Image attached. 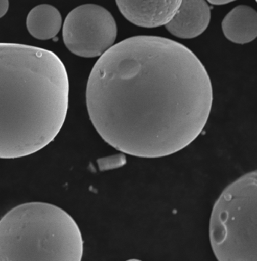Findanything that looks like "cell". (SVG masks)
Wrapping results in <instances>:
<instances>
[{
	"label": "cell",
	"instance_id": "obj_1",
	"mask_svg": "<svg viewBox=\"0 0 257 261\" xmlns=\"http://www.w3.org/2000/svg\"><path fill=\"white\" fill-rule=\"evenodd\" d=\"M210 77L191 50L171 39L128 38L96 62L86 104L101 138L124 154L164 158L182 151L205 127Z\"/></svg>",
	"mask_w": 257,
	"mask_h": 261
},
{
	"label": "cell",
	"instance_id": "obj_9",
	"mask_svg": "<svg viewBox=\"0 0 257 261\" xmlns=\"http://www.w3.org/2000/svg\"><path fill=\"white\" fill-rule=\"evenodd\" d=\"M62 16L55 6L42 4L31 9L27 17L28 31L35 39L49 40L59 33L62 27Z\"/></svg>",
	"mask_w": 257,
	"mask_h": 261
},
{
	"label": "cell",
	"instance_id": "obj_2",
	"mask_svg": "<svg viewBox=\"0 0 257 261\" xmlns=\"http://www.w3.org/2000/svg\"><path fill=\"white\" fill-rule=\"evenodd\" d=\"M69 79L50 50L0 43V158L29 156L47 146L66 120Z\"/></svg>",
	"mask_w": 257,
	"mask_h": 261
},
{
	"label": "cell",
	"instance_id": "obj_10",
	"mask_svg": "<svg viewBox=\"0 0 257 261\" xmlns=\"http://www.w3.org/2000/svg\"><path fill=\"white\" fill-rule=\"evenodd\" d=\"M9 8V0H0V18L7 13Z\"/></svg>",
	"mask_w": 257,
	"mask_h": 261
},
{
	"label": "cell",
	"instance_id": "obj_5",
	"mask_svg": "<svg viewBox=\"0 0 257 261\" xmlns=\"http://www.w3.org/2000/svg\"><path fill=\"white\" fill-rule=\"evenodd\" d=\"M116 36L113 16L98 5L78 6L68 14L63 23L65 45L71 53L82 58L104 55L113 45Z\"/></svg>",
	"mask_w": 257,
	"mask_h": 261
},
{
	"label": "cell",
	"instance_id": "obj_3",
	"mask_svg": "<svg viewBox=\"0 0 257 261\" xmlns=\"http://www.w3.org/2000/svg\"><path fill=\"white\" fill-rule=\"evenodd\" d=\"M83 240L74 218L52 204H21L0 220V261H79Z\"/></svg>",
	"mask_w": 257,
	"mask_h": 261
},
{
	"label": "cell",
	"instance_id": "obj_6",
	"mask_svg": "<svg viewBox=\"0 0 257 261\" xmlns=\"http://www.w3.org/2000/svg\"><path fill=\"white\" fill-rule=\"evenodd\" d=\"M122 15L145 28L166 25L175 15L182 0H115Z\"/></svg>",
	"mask_w": 257,
	"mask_h": 261
},
{
	"label": "cell",
	"instance_id": "obj_11",
	"mask_svg": "<svg viewBox=\"0 0 257 261\" xmlns=\"http://www.w3.org/2000/svg\"><path fill=\"white\" fill-rule=\"evenodd\" d=\"M207 1H208L209 3H212L213 5L220 6V5L228 4V3L236 1V0H207Z\"/></svg>",
	"mask_w": 257,
	"mask_h": 261
},
{
	"label": "cell",
	"instance_id": "obj_7",
	"mask_svg": "<svg viewBox=\"0 0 257 261\" xmlns=\"http://www.w3.org/2000/svg\"><path fill=\"white\" fill-rule=\"evenodd\" d=\"M210 20L211 9L205 0H182L166 28L176 37L194 39L206 31Z\"/></svg>",
	"mask_w": 257,
	"mask_h": 261
},
{
	"label": "cell",
	"instance_id": "obj_8",
	"mask_svg": "<svg viewBox=\"0 0 257 261\" xmlns=\"http://www.w3.org/2000/svg\"><path fill=\"white\" fill-rule=\"evenodd\" d=\"M222 28L230 42L240 45L253 42L257 35L256 10L250 6H237L223 19Z\"/></svg>",
	"mask_w": 257,
	"mask_h": 261
},
{
	"label": "cell",
	"instance_id": "obj_4",
	"mask_svg": "<svg viewBox=\"0 0 257 261\" xmlns=\"http://www.w3.org/2000/svg\"><path fill=\"white\" fill-rule=\"evenodd\" d=\"M209 228L217 260H257L256 171L225 188L214 204Z\"/></svg>",
	"mask_w": 257,
	"mask_h": 261
}]
</instances>
